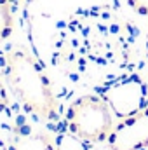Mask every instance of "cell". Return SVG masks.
Returning a JSON list of instances; mask_svg holds the SVG:
<instances>
[{
    "label": "cell",
    "mask_w": 148,
    "mask_h": 150,
    "mask_svg": "<svg viewBox=\"0 0 148 150\" xmlns=\"http://www.w3.org/2000/svg\"><path fill=\"white\" fill-rule=\"evenodd\" d=\"M5 54L7 72L4 79L19 105L38 120L58 122V105L51 82L35 56L23 47H14Z\"/></svg>",
    "instance_id": "cell-1"
},
{
    "label": "cell",
    "mask_w": 148,
    "mask_h": 150,
    "mask_svg": "<svg viewBox=\"0 0 148 150\" xmlns=\"http://www.w3.org/2000/svg\"><path fill=\"white\" fill-rule=\"evenodd\" d=\"M113 112L99 94H84L72 101L65 117L66 129L89 143L108 140L113 131Z\"/></svg>",
    "instance_id": "cell-2"
},
{
    "label": "cell",
    "mask_w": 148,
    "mask_h": 150,
    "mask_svg": "<svg viewBox=\"0 0 148 150\" xmlns=\"http://www.w3.org/2000/svg\"><path fill=\"white\" fill-rule=\"evenodd\" d=\"M96 93L108 103L115 117L127 119L148 107V87L140 75H127L96 87Z\"/></svg>",
    "instance_id": "cell-3"
},
{
    "label": "cell",
    "mask_w": 148,
    "mask_h": 150,
    "mask_svg": "<svg viewBox=\"0 0 148 150\" xmlns=\"http://www.w3.org/2000/svg\"><path fill=\"white\" fill-rule=\"evenodd\" d=\"M111 150H143L148 147V107L145 110L122 119L108 136Z\"/></svg>",
    "instance_id": "cell-4"
},
{
    "label": "cell",
    "mask_w": 148,
    "mask_h": 150,
    "mask_svg": "<svg viewBox=\"0 0 148 150\" xmlns=\"http://www.w3.org/2000/svg\"><path fill=\"white\" fill-rule=\"evenodd\" d=\"M9 150H56V142H52L49 133L18 119L11 129Z\"/></svg>",
    "instance_id": "cell-5"
},
{
    "label": "cell",
    "mask_w": 148,
    "mask_h": 150,
    "mask_svg": "<svg viewBox=\"0 0 148 150\" xmlns=\"http://www.w3.org/2000/svg\"><path fill=\"white\" fill-rule=\"evenodd\" d=\"M14 30V2L0 0V44L11 37Z\"/></svg>",
    "instance_id": "cell-6"
},
{
    "label": "cell",
    "mask_w": 148,
    "mask_h": 150,
    "mask_svg": "<svg viewBox=\"0 0 148 150\" xmlns=\"http://www.w3.org/2000/svg\"><path fill=\"white\" fill-rule=\"evenodd\" d=\"M89 142L78 138L72 131L65 129L56 136V150H89Z\"/></svg>",
    "instance_id": "cell-7"
},
{
    "label": "cell",
    "mask_w": 148,
    "mask_h": 150,
    "mask_svg": "<svg viewBox=\"0 0 148 150\" xmlns=\"http://www.w3.org/2000/svg\"><path fill=\"white\" fill-rule=\"evenodd\" d=\"M127 5L140 16L148 18V0H127Z\"/></svg>",
    "instance_id": "cell-8"
},
{
    "label": "cell",
    "mask_w": 148,
    "mask_h": 150,
    "mask_svg": "<svg viewBox=\"0 0 148 150\" xmlns=\"http://www.w3.org/2000/svg\"><path fill=\"white\" fill-rule=\"evenodd\" d=\"M9 107V96H7V89H5V84L2 82L0 79V113L5 112Z\"/></svg>",
    "instance_id": "cell-9"
},
{
    "label": "cell",
    "mask_w": 148,
    "mask_h": 150,
    "mask_svg": "<svg viewBox=\"0 0 148 150\" xmlns=\"http://www.w3.org/2000/svg\"><path fill=\"white\" fill-rule=\"evenodd\" d=\"M5 72H7V54L0 52V79L5 77Z\"/></svg>",
    "instance_id": "cell-10"
},
{
    "label": "cell",
    "mask_w": 148,
    "mask_h": 150,
    "mask_svg": "<svg viewBox=\"0 0 148 150\" xmlns=\"http://www.w3.org/2000/svg\"><path fill=\"white\" fill-rule=\"evenodd\" d=\"M0 150H9V145H7L2 138H0Z\"/></svg>",
    "instance_id": "cell-11"
},
{
    "label": "cell",
    "mask_w": 148,
    "mask_h": 150,
    "mask_svg": "<svg viewBox=\"0 0 148 150\" xmlns=\"http://www.w3.org/2000/svg\"><path fill=\"white\" fill-rule=\"evenodd\" d=\"M147 59H148V35H147Z\"/></svg>",
    "instance_id": "cell-12"
},
{
    "label": "cell",
    "mask_w": 148,
    "mask_h": 150,
    "mask_svg": "<svg viewBox=\"0 0 148 150\" xmlns=\"http://www.w3.org/2000/svg\"><path fill=\"white\" fill-rule=\"evenodd\" d=\"M12 2H16V0H12Z\"/></svg>",
    "instance_id": "cell-13"
}]
</instances>
